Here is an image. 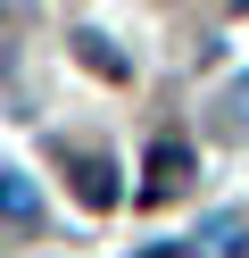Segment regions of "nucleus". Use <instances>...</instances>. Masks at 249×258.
<instances>
[{
    "label": "nucleus",
    "instance_id": "obj_1",
    "mask_svg": "<svg viewBox=\"0 0 249 258\" xmlns=\"http://www.w3.org/2000/svg\"><path fill=\"white\" fill-rule=\"evenodd\" d=\"M66 175H75V200H83V208H116V158L66 150Z\"/></svg>",
    "mask_w": 249,
    "mask_h": 258
},
{
    "label": "nucleus",
    "instance_id": "obj_2",
    "mask_svg": "<svg viewBox=\"0 0 249 258\" xmlns=\"http://www.w3.org/2000/svg\"><path fill=\"white\" fill-rule=\"evenodd\" d=\"M0 225L9 233H42V191L25 175H0Z\"/></svg>",
    "mask_w": 249,
    "mask_h": 258
},
{
    "label": "nucleus",
    "instance_id": "obj_3",
    "mask_svg": "<svg viewBox=\"0 0 249 258\" xmlns=\"http://www.w3.org/2000/svg\"><path fill=\"white\" fill-rule=\"evenodd\" d=\"M191 183V150H183V142H158V150H149V200H175V191Z\"/></svg>",
    "mask_w": 249,
    "mask_h": 258
},
{
    "label": "nucleus",
    "instance_id": "obj_4",
    "mask_svg": "<svg viewBox=\"0 0 249 258\" xmlns=\"http://www.w3.org/2000/svg\"><path fill=\"white\" fill-rule=\"evenodd\" d=\"M199 241H208L216 258H249V208H224V217L199 225Z\"/></svg>",
    "mask_w": 249,
    "mask_h": 258
},
{
    "label": "nucleus",
    "instance_id": "obj_5",
    "mask_svg": "<svg viewBox=\"0 0 249 258\" xmlns=\"http://www.w3.org/2000/svg\"><path fill=\"white\" fill-rule=\"evenodd\" d=\"M75 58H83V67H92V75H108V84H125V75H133V58L116 50L108 34H75Z\"/></svg>",
    "mask_w": 249,
    "mask_h": 258
},
{
    "label": "nucleus",
    "instance_id": "obj_6",
    "mask_svg": "<svg viewBox=\"0 0 249 258\" xmlns=\"http://www.w3.org/2000/svg\"><path fill=\"white\" fill-rule=\"evenodd\" d=\"M224 134H241V142H249V75L224 92Z\"/></svg>",
    "mask_w": 249,
    "mask_h": 258
},
{
    "label": "nucleus",
    "instance_id": "obj_7",
    "mask_svg": "<svg viewBox=\"0 0 249 258\" xmlns=\"http://www.w3.org/2000/svg\"><path fill=\"white\" fill-rule=\"evenodd\" d=\"M133 258H199L191 241H149V250H133Z\"/></svg>",
    "mask_w": 249,
    "mask_h": 258
}]
</instances>
